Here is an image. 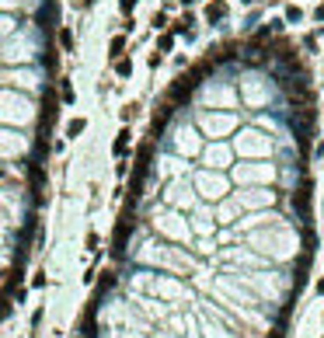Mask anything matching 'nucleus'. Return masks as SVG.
<instances>
[{
    "instance_id": "f257e3e1",
    "label": "nucleus",
    "mask_w": 324,
    "mask_h": 338,
    "mask_svg": "<svg viewBox=\"0 0 324 338\" xmlns=\"http://www.w3.org/2000/svg\"><path fill=\"white\" fill-rule=\"evenodd\" d=\"M133 209H126L122 216H118V223H115V234H112V254L115 258H126V244H129V234H133Z\"/></svg>"
},
{
    "instance_id": "f03ea898",
    "label": "nucleus",
    "mask_w": 324,
    "mask_h": 338,
    "mask_svg": "<svg viewBox=\"0 0 324 338\" xmlns=\"http://www.w3.org/2000/svg\"><path fill=\"white\" fill-rule=\"evenodd\" d=\"M293 206H296V213H300V216H310V178H303V185L296 189Z\"/></svg>"
},
{
    "instance_id": "7ed1b4c3",
    "label": "nucleus",
    "mask_w": 324,
    "mask_h": 338,
    "mask_svg": "<svg viewBox=\"0 0 324 338\" xmlns=\"http://www.w3.org/2000/svg\"><path fill=\"white\" fill-rule=\"evenodd\" d=\"M115 282H118L115 272H101V279H98V293H94V304H101V296H105L108 289H115Z\"/></svg>"
},
{
    "instance_id": "20e7f679",
    "label": "nucleus",
    "mask_w": 324,
    "mask_h": 338,
    "mask_svg": "<svg viewBox=\"0 0 324 338\" xmlns=\"http://www.w3.org/2000/svg\"><path fill=\"white\" fill-rule=\"evenodd\" d=\"M129 129H118V136H115V143H112V154L115 157H126V150H129Z\"/></svg>"
},
{
    "instance_id": "39448f33",
    "label": "nucleus",
    "mask_w": 324,
    "mask_h": 338,
    "mask_svg": "<svg viewBox=\"0 0 324 338\" xmlns=\"http://www.w3.org/2000/svg\"><path fill=\"white\" fill-rule=\"evenodd\" d=\"M223 18H227V4H223V0H213V4L206 7V21L216 25V21H223Z\"/></svg>"
},
{
    "instance_id": "423d86ee",
    "label": "nucleus",
    "mask_w": 324,
    "mask_h": 338,
    "mask_svg": "<svg viewBox=\"0 0 324 338\" xmlns=\"http://www.w3.org/2000/svg\"><path fill=\"white\" fill-rule=\"evenodd\" d=\"M122 53H126V35H115L112 46H108V56H112V59H118Z\"/></svg>"
},
{
    "instance_id": "0eeeda50",
    "label": "nucleus",
    "mask_w": 324,
    "mask_h": 338,
    "mask_svg": "<svg viewBox=\"0 0 324 338\" xmlns=\"http://www.w3.org/2000/svg\"><path fill=\"white\" fill-rule=\"evenodd\" d=\"M192 25H195V18H192V14H181V18L175 21V28H171V35H181V31L188 35V28H192Z\"/></svg>"
},
{
    "instance_id": "6e6552de",
    "label": "nucleus",
    "mask_w": 324,
    "mask_h": 338,
    "mask_svg": "<svg viewBox=\"0 0 324 338\" xmlns=\"http://www.w3.org/2000/svg\"><path fill=\"white\" fill-rule=\"evenodd\" d=\"M115 63V73H118V77H129V73H133V59H126V56H118V59H112Z\"/></svg>"
},
{
    "instance_id": "1a4fd4ad",
    "label": "nucleus",
    "mask_w": 324,
    "mask_h": 338,
    "mask_svg": "<svg viewBox=\"0 0 324 338\" xmlns=\"http://www.w3.org/2000/svg\"><path fill=\"white\" fill-rule=\"evenodd\" d=\"M84 129H88V122H84V119H70V122H66V136H70V140H73V136H80Z\"/></svg>"
},
{
    "instance_id": "9d476101",
    "label": "nucleus",
    "mask_w": 324,
    "mask_h": 338,
    "mask_svg": "<svg viewBox=\"0 0 324 338\" xmlns=\"http://www.w3.org/2000/svg\"><path fill=\"white\" fill-rule=\"evenodd\" d=\"M59 46H63L66 53H73V31H70V28H59Z\"/></svg>"
},
{
    "instance_id": "9b49d317",
    "label": "nucleus",
    "mask_w": 324,
    "mask_h": 338,
    "mask_svg": "<svg viewBox=\"0 0 324 338\" xmlns=\"http://www.w3.org/2000/svg\"><path fill=\"white\" fill-rule=\"evenodd\" d=\"M290 317H293V304H282V310H279V328H282V331H286Z\"/></svg>"
},
{
    "instance_id": "f8f14e48",
    "label": "nucleus",
    "mask_w": 324,
    "mask_h": 338,
    "mask_svg": "<svg viewBox=\"0 0 324 338\" xmlns=\"http://www.w3.org/2000/svg\"><path fill=\"white\" fill-rule=\"evenodd\" d=\"M171 46H175V35L168 31V35H160V42H157V53H160V56H164V53H168Z\"/></svg>"
},
{
    "instance_id": "ddd939ff",
    "label": "nucleus",
    "mask_w": 324,
    "mask_h": 338,
    "mask_svg": "<svg viewBox=\"0 0 324 338\" xmlns=\"http://www.w3.org/2000/svg\"><path fill=\"white\" fill-rule=\"evenodd\" d=\"M59 94H63V101H66V105H73V87H70V81H63V84H59Z\"/></svg>"
},
{
    "instance_id": "4468645a",
    "label": "nucleus",
    "mask_w": 324,
    "mask_h": 338,
    "mask_svg": "<svg viewBox=\"0 0 324 338\" xmlns=\"http://www.w3.org/2000/svg\"><path fill=\"white\" fill-rule=\"evenodd\" d=\"M150 25H153V28H164V25H168V14H164V11H157V14L150 18Z\"/></svg>"
},
{
    "instance_id": "2eb2a0df",
    "label": "nucleus",
    "mask_w": 324,
    "mask_h": 338,
    "mask_svg": "<svg viewBox=\"0 0 324 338\" xmlns=\"http://www.w3.org/2000/svg\"><path fill=\"white\" fill-rule=\"evenodd\" d=\"M136 112H140V105H126V108H122V119L133 122V119H136Z\"/></svg>"
},
{
    "instance_id": "dca6fc26",
    "label": "nucleus",
    "mask_w": 324,
    "mask_h": 338,
    "mask_svg": "<svg viewBox=\"0 0 324 338\" xmlns=\"http://www.w3.org/2000/svg\"><path fill=\"white\" fill-rule=\"evenodd\" d=\"M7 314H11V300H7V296H0V321H4Z\"/></svg>"
},
{
    "instance_id": "f3484780",
    "label": "nucleus",
    "mask_w": 324,
    "mask_h": 338,
    "mask_svg": "<svg viewBox=\"0 0 324 338\" xmlns=\"http://www.w3.org/2000/svg\"><path fill=\"white\" fill-rule=\"evenodd\" d=\"M140 4V0H118V7H122V14H133V7Z\"/></svg>"
},
{
    "instance_id": "a211bd4d",
    "label": "nucleus",
    "mask_w": 324,
    "mask_h": 338,
    "mask_svg": "<svg viewBox=\"0 0 324 338\" xmlns=\"http://www.w3.org/2000/svg\"><path fill=\"white\" fill-rule=\"evenodd\" d=\"M300 18H303L300 7H286V21H300Z\"/></svg>"
},
{
    "instance_id": "6ab92c4d",
    "label": "nucleus",
    "mask_w": 324,
    "mask_h": 338,
    "mask_svg": "<svg viewBox=\"0 0 324 338\" xmlns=\"http://www.w3.org/2000/svg\"><path fill=\"white\" fill-rule=\"evenodd\" d=\"M46 282H49V279H46V272H35V279H31V286H35V289H42Z\"/></svg>"
},
{
    "instance_id": "aec40b11",
    "label": "nucleus",
    "mask_w": 324,
    "mask_h": 338,
    "mask_svg": "<svg viewBox=\"0 0 324 338\" xmlns=\"http://www.w3.org/2000/svg\"><path fill=\"white\" fill-rule=\"evenodd\" d=\"M303 241H307V248H314V244H317V234L307 227V230H303Z\"/></svg>"
},
{
    "instance_id": "412c9836",
    "label": "nucleus",
    "mask_w": 324,
    "mask_h": 338,
    "mask_svg": "<svg viewBox=\"0 0 324 338\" xmlns=\"http://www.w3.org/2000/svg\"><path fill=\"white\" fill-rule=\"evenodd\" d=\"M314 18H317V21H324V4H321V7L314 11Z\"/></svg>"
},
{
    "instance_id": "4be33fe9",
    "label": "nucleus",
    "mask_w": 324,
    "mask_h": 338,
    "mask_svg": "<svg viewBox=\"0 0 324 338\" xmlns=\"http://www.w3.org/2000/svg\"><path fill=\"white\" fill-rule=\"evenodd\" d=\"M268 338H286V335H282V328H275V331H272Z\"/></svg>"
},
{
    "instance_id": "5701e85b",
    "label": "nucleus",
    "mask_w": 324,
    "mask_h": 338,
    "mask_svg": "<svg viewBox=\"0 0 324 338\" xmlns=\"http://www.w3.org/2000/svg\"><path fill=\"white\" fill-rule=\"evenodd\" d=\"M317 293H321V296H324V279H317Z\"/></svg>"
},
{
    "instance_id": "b1692460",
    "label": "nucleus",
    "mask_w": 324,
    "mask_h": 338,
    "mask_svg": "<svg viewBox=\"0 0 324 338\" xmlns=\"http://www.w3.org/2000/svg\"><path fill=\"white\" fill-rule=\"evenodd\" d=\"M192 4H195V0H192Z\"/></svg>"
}]
</instances>
